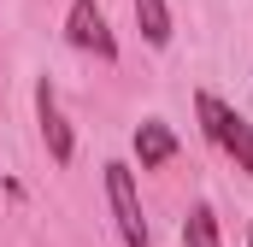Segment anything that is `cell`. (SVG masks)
<instances>
[{"instance_id": "1", "label": "cell", "mask_w": 253, "mask_h": 247, "mask_svg": "<svg viewBox=\"0 0 253 247\" xmlns=\"http://www.w3.org/2000/svg\"><path fill=\"white\" fill-rule=\"evenodd\" d=\"M106 200H112V224H118L124 247H153V230L141 218V194H135V165H124V159L106 165Z\"/></svg>"}, {"instance_id": "2", "label": "cell", "mask_w": 253, "mask_h": 247, "mask_svg": "<svg viewBox=\"0 0 253 247\" xmlns=\"http://www.w3.org/2000/svg\"><path fill=\"white\" fill-rule=\"evenodd\" d=\"M65 41L77 47V53H94V59H118V36H112V24H106V12H100V0H71V12H65Z\"/></svg>"}, {"instance_id": "3", "label": "cell", "mask_w": 253, "mask_h": 247, "mask_svg": "<svg viewBox=\"0 0 253 247\" xmlns=\"http://www.w3.org/2000/svg\"><path fill=\"white\" fill-rule=\"evenodd\" d=\"M36 124H42V141H47V159H53V165H71V159H77V135H71V124H65L59 88H53L47 77L36 82Z\"/></svg>"}, {"instance_id": "4", "label": "cell", "mask_w": 253, "mask_h": 247, "mask_svg": "<svg viewBox=\"0 0 253 247\" xmlns=\"http://www.w3.org/2000/svg\"><path fill=\"white\" fill-rule=\"evenodd\" d=\"M129 147H135V165H141V171H159V165L177 159L183 141H177V129L165 118H147V124H135V141H129Z\"/></svg>"}, {"instance_id": "5", "label": "cell", "mask_w": 253, "mask_h": 247, "mask_svg": "<svg viewBox=\"0 0 253 247\" xmlns=\"http://www.w3.org/2000/svg\"><path fill=\"white\" fill-rule=\"evenodd\" d=\"M194 118H200V135L224 153V141H230V129H236V118H242V112H236L230 100H218L212 88H200V94H194Z\"/></svg>"}, {"instance_id": "6", "label": "cell", "mask_w": 253, "mask_h": 247, "mask_svg": "<svg viewBox=\"0 0 253 247\" xmlns=\"http://www.w3.org/2000/svg\"><path fill=\"white\" fill-rule=\"evenodd\" d=\"M129 6H135L141 41H147V47H171V6H165V0H129Z\"/></svg>"}, {"instance_id": "7", "label": "cell", "mask_w": 253, "mask_h": 247, "mask_svg": "<svg viewBox=\"0 0 253 247\" xmlns=\"http://www.w3.org/2000/svg\"><path fill=\"white\" fill-rule=\"evenodd\" d=\"M183 247H224V230H218V212L206 200H194L189 218H183Z\"/></svg>"}, {"instance_id": "8", "label": "cell", "mask_w": 253, "mask_h": 247, "mask_svg": "<svg viewBox=\"0 0 253 247\" xmlns=\"http://www.w3.org/2000/svg\"><path fill=\"white\" fill-rule=\"evenodd\" d=\"M224 153L236 159V171H248V177H253V118H236L230 141H224Z\"/></svg>"}, {"instance_id": "9", "label": "cell", "mask_w": 253, "mask_h": 247, "mask_svg": "<svg viewBox=\"0 0 253 247\" xmlns=\"http://www.w3.org/2000/svg\"><path fill=\"white\" fill-rule=\"evenodd\" d=\"M248 247H253V230H248Z\"/></svg>"}]
</instances>
